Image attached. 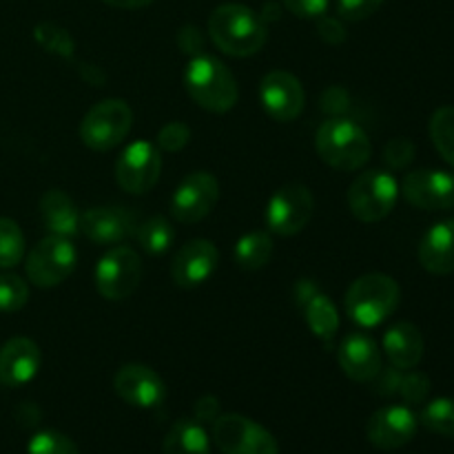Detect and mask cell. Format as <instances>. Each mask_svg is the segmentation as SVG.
Here are the masks:
<instances>
[{"instance_id": "4dcf8cb0", "label": "cell", "mask_w": 454, "mask_h": 454, "mask_svg": "<svg viewBox=\"0 0 454 454\" xmlns=\"http://www.w3.org/2000/svg\"><path fill=\"white\" fill-rule=\"evenodd\" d=\"M25 257V235L9 217H0V269H13Z\"/></svg>"}, {"instance_id": "603a6c76", "label": "cell", "mask_w": 454, "mask_h": 454, "mask_svg": "<svg viewBox=\"0 0 454 454\" xmlns=\"http://www.w3.org/2000/svg\"><path fill=\"white\" fill-rule=\"evenodd\" d=\"M40 217L44 229L51 235L60 238H74L80 233V220L82 213L74 204V200L60 189H51L40 198Z\"/></svg>"}, {"instance_id": "30bf717a", "label": "cell", "mask_w": 454, "mask_h": 454, "mask_svg": "<svg viewBox=\"0 0 454 454\" xmlns=\"http://www.w3.org/2000/svg\"><path fill=\"white\" fill-rule=\"evenodd\" d=\"M315 213V198L304 184H286L270 198L266 208V226L270 233L291 238L309 226Z\"/></svg>"}, {"instance_id": "7402d4cb", "label": "cell", "mask_w": 454, "mask_h": 454, "mask_svg": "<svg viewBox=\"0 0 454 454\" xmlns=\"http://www.w3.org/2000/svg\"><path fill=\"white\" fill-rule=\"evenodd\" d=\"M384 350L390 366L399 371H412L424 359V335L412 322H399L386 331Z\"/></svg>"}, {"instance_id": "d6a6232c", "label": "cell", "mask_w": 454, "mask_h": 454, "mask_svg": "<svg viewBox=\"0 0 454 454\" xmlns=\"http://www.w3.org/2000/svg\"><path fill=\"white\" fill-rule=\"evenodd\" d=\"M29 301V286L18 275H0V313H16Z\"/></svg>"}, {"instance_id": "4fadbf2b", "label": "cell", "mask_w": 454, "mask_h": 454, "mask_svg": "<svg viewBox=\"0 0 454 454\" xmlns=\"http://www.w3.org/2000/svg\"><path fill=\"white\" fill-rule=\"evenodd\" d=\"M220 200V184L208 171H195L177 184L171 195V213L182 224L202 222Z\"/></svg>"}, {"instance_id": "ffe728a7", "label": "cell", "mask_w": 454, "mask_h": 454, "mask_svg": "<svg viewBox=\"0 0 454 454\" xmlns=\"http://www.w3.org/2000/svg\"><path fill=\"white\" fill-rule=\"evenodd\" d=\"M133 231V215L118 207L89 208L80 220V233L93 244L114 247L127 239Z\"/></svg>"}, {"instance_id": "d6986e66", "label": "cell", "mask_w": 454, "mask_h": 454, "mask_svg": "<svg viewBox=\"0 0 454 454\" xmlns=\"http://www.w3.org/2000/svg\"><path fill=\"white\" fill-rule=\"evenodd\" d=\"M43 355L29 337H13L0 348V384L9 388L25 386L38 375Z\"/></svg>"}, {"instance_id": "e0dca14e", "label": "cell", "mask_w": 454, "mask_h": 454, "mask_svg": "<svg viewBox=\"0 0 454 454\" xmlns=\"http://www.w3.org/2000/svg\"><path fill=\"white\" fill-rule=\"evenodd\" d=\"M220 264V251L211 239H191L173 257L171 278L180 288H195L207 282Z\"/></svg>"}, {"instance_id": "8d00e7d4", "label": "cell", "mask_w": 454, "mask_h": 454, "mask_svg": "<svg viewBox=\"0 0 454 454\" xmlns=\"http://www.w3.org/2000/svg\"><path fill=\"white\" fill-rule=\"evenodd\" d=\"M284 7L291 13H295L297 18H306V20H317L319 16H324L331 4V0H282Z\"/></svg>"}, {"instance_id": "74e56055", "label": "cell", "mask_w": 454, "mask_h": 454, "mask_svg": "<svg viewBox=\"0 0 454 454\" xmlns=\"http://www.w3.org/2000/svg\"><path fill=\"white\" fill-rule=\"evenodd\" d=\"M317 34L326 44H341L346 40V27L341 25L340 18H331L324 13L317 18Z\"/></svg>"}, {"instance_id": "6da1fadb", "label": "cell", "mask_w": 454, "mask_h": 454, "mask_svg": "<svg viewBox=\"0 0 454 454\" xmlns=\"http://www.w3.org/2000/svg\"><path fill=\"white\" fill-rule=\"evenodd\" d=\"M208 38L226 56L248 58L262 51L269 31H266L264 18L257 16L251 7L226 3L213 9L208 16Z\"/></svg>"}, {"instance_id": "4316f807", "label": "cell", "mask_w": 454, "mask_h": 454, "mask_svg": "<svg viewBox=\"0 0 454 454\" xmlns=\"http://www.w3.org/2000/svg\"><path fill=\"white\" fill-rule=\"evenodd\" d=\"M133 235H136L142 251H146L149 255H162V253H167L171 248L173 239H176L173 224L162 215L145 220L140 226H136Z\"/></svg>"}, {"instance_id": "ba28073f", "label": "cell", "mask_w": 454, "mask_h": 454, "mask_svg": "<svg viewBox=\"0 0 454 454\" xmlns=\"http://www.w3.org/2000/svg\"><path fill=\"white\" fill-rule=\"evenodd\" d=\"M142 262L129 247H114L96 266V288L105 300L122 301L140 286Z\"/></svg>"}, {"instance_id": "7c38bea8", "label": "cell", "mask_w": 454, "mask_h": 454, "mask_svg": "<svg viewBox=\"0 0 454 454\" xmlns=\"http://www.w3.org/2000/svg\"><path fill=\"white\" fill-rule=\"evenodd\" d=\"M399 195L421 211L454 208V176L442 168H417L399 184Z\"/></svg>"}, {"instance_id": "44dd1931", "label": "cell", "mask_w": 454, "mask_h": 454, "mask_svg": "<svg viewBox=\"0 0 454 454\" xmlns=\"http://www.w3.org/2000/svg\"><path fill=\"white\" fill-rule=\"evenodd\" d=\"M419 264L433 275L454 273V217L426 231L419 242Z\"/></svg>"}, {"instance_id": "484cf974", "label": "cell", "mask_w": 454, "mask_h": 454, "mask_svg": "<svg viewBox=\"0 0 454 454\" xmlns=\"http://www.w3.org/2000/svg\"><path fill=\"white\" fill-rule=\"evenodd\" d=\"M273 238L266 231H253V233L239 238L235 244V262L244 270H260L273 257Z\"/></svg>"}, {"instance_id": "5b68a950", "label": "cell", "mask_w": 454, "mask_h": 454, "mask_svg": "<svg viewBox=\"0 0 454 454\" xmlns=\"http://www.w3.org/2000/svg\"><path fill=\"white\" fill-rule=\"evenodd\" d=\"M399 182L393 173L372 168V171L359 173L348 189V208L359 222L375 224L386 220L397 207Z\"/></svg>"}, {"instance_id": "7a4b0ae2", "label": "cell", "mask_w": 454, "mask_h": 454, "mask_svg": "<svg viewBox=\"0 0 454 454\" xmlns=\"http://www.w3.org/2000/svg\"><path fill=\"white\" fill-rule=\"evenodd\" d=\"M184 87L198 106L211 114H226L238 105L239 89L233 74L217 58L198 53L184 71Z\"/></svg>"}, {"instance_id": "d590c367", "label": "cell", "mask_w": 454, "mask_h": 454, "mask_svg": "<svg viewBox=\"0 0 454 454\" xmlns=\"http://www.w3.org/2000/svg\"><path fill=\"white\" fill-rule=\"evenodd\" d=\"M415 158V145L408 137H393L384 149V160L393 168H403Z\"/></svg>"}, {"instance_id": "2e32d148", "label": "cell", "mask_w": 454, "mask_h": 454, "mask_svg": "<svg viewBox=\"0 0 454 454\" xmlns=\"http://www.w3.org/2000/svg\"><path fill=\"white\" fill-rule=\"evenodd\" d=\"M114 388L122 402L136 408H155L167 397V386L153 368L127 364L114 377Z\"/></svg>"}, {"instance_id": "ac0fdd59", "label": "cell", "mask_w": 454, "mask_h": 454, "mask_svg": "<svg viewBox=\"0 0 454 454\" xmlns=\"http://www.w3.org/2000/svg\"><path fill=\"white\" fill-rule=\"evenodd\" d=\"M337 362H340L344 375L357 384H368L384 368L381 366L380 346L375 344L372 337L359 331L350 333L341 340L340 348H337Z\"/></svg>"}, {"instance_id": "8fae6325", "label": "cell", "mask_w": 454, "mask_h": 454, "mask_svg": "<svg viewBox=\"0 0 454 454\" xmlns=\"http://www.w3.org/2000/svg\"><path fill=\"white\" fill-rule=\"evenodd\" d=\"M162 171V155L151 142L140 140L129 145L115 162V180L120 189L131 195L149 193L160 180Z\"/></svg>"}, {"instance_id": "cb8c5ba5", "label": "cell", "mask_w": 454, "mask_h": 454, "mask_svg": "<svg viewBox=\"0 0 454 454\" xmlns=\"http://www.w3.org/2000/svg\"><path fill=\"white\" fill-rule=\"evenodd\" d=\"M162 454H211L207 430L195 419H180L164 437Z\"/></svg>"}, {"instance_id": "ab89813d", "label": "cell", "mask_w": 454, "mask_h": 454, "mask_svg": "<svg viewBox=\"0 0 454 454\" xmlns=\"http://www.w3.org/2000/svg\"><path fill=\"white\" fill-rule=\"evenodd\" d=\"M102 3L115 9H142V7H149L153 0H102Z\"/></svg>"}, {"instance_id": "836d02e7", "label": "cell", "mask_w": 454, "mask_h": 454, "mask_svg": "<svg viewBox=\"0 0 454 454\" xmlns=\"http://www.w3.org/2000/svg\"><path fill=\"white\" fill-rule=\"evenodd\" d=\"M386 0H337V16L346 22H362L375 16Z\"/></svg>"}, {"instance_id": "9c48e42d", "label": "cell", "mask_w": 454, "mask_h": 454, "mask_svg": "<svg viewBox=\"0 0 454 454\" xmlns=\"http://www.w3.org/2000/svg\"><path fill=\"white\" fill-rule=\"evenodd\" d=\"M213 439L222 454H279V443L264 426L242 415H220L213 421Z\"/></svg>"}, {"instance_id": "d4e9b609", "label": "cell", "mask_w": 454, "mask_h": 454, "mask_svg": "<svg viewBox=\"0 0 454 454\" xmlns=\"http://www.w3.org/2000/svg\"><path fill=\"white\" fill-rule=\"evenodd\" d=\"M304 313L310 333L326 346L331 344L337 328H340V315H337L335 304L326 295H322V293H313L309 301H306Z\"/></svg>"}, {"instance_id": "3957f363", "label": "cell", "mask_w": 454, "mask_h": 454, "mask_svg": "<svg viewBox=\"0 0 454 454\" xmlns=\"http://www.w3.org/2000/svg\"><path fill=\"white\" fill-rule=\"evenodd\" d=\"M315 149L337 171H359L372 153L368 133L348 118H328L319 124Z\"/></svg>"}, {"instance_id": "8992f818", "label": "cell", "mask_w": 454, "mask_h": 454, "mask_svg": "<svg viewBox=\"0 0 454 454\" xmlns=\"http://www.w3.org/2000/svg\"><path fill=\"white\" fill-rule=\"evenodd\" d=\"M131 127V106L118 98H109L87 111L80 122V140L91 151H111L124 142Z\"/></svg>"}, {"instance_id": "52a82bcc", "label": "cell", "mask_w": 454, "mask_h": 454, "mask_svg": "<svg viewBox=\"0 0 454 454\" xmlns=\"http://www.w3.org/2000/svg\"><path fill=\"white\" fill-rule=\"evenodd\" d=\"M78 264V253L69 238L49 235L40 239L27 255V279L38 288H53L65 282Z\"/></svg>"}, {"instance_id": "f1b7e54d", "label": "cell", "mask_w": 454, "mask_h": 454, "mask_svg": "<svg viewBox=\"0 0 454 454\" xmlns=\"http://www.w3.org/2000/svg\"><path fill=\"white\" fill-rule=\"evenodd\" d=\"M34 38L40 47L47 53L58 58H65V60H71L75 53V40L65 27L56 25V22H40L34 29Z\"/></svg>"}, {"instance_id": "f35d334b", "label": "cell", "mask_w": 454, "mask_h": 454, "mask_svg": "<svg viewBox=\"0 0 454 454\" xmlns=\"http://www.w3.org/2000/svg\"><path fill=\"white\" fill-rule=\"evenodd\" d=\"M217 417H220V402L213 395H207V397H202L195 403V421H200V424H213Z\"/></svg>"}, {"instance_id": "e575fe53", "label": "cell", "mask_w": 454, "mask_h": 454, "mask_svg": "<svg viewBox=\"0 0 454 454\" xmlns=\"http://www.w3.org/2000/svg\"><path fill=\"white\" fill-rule=\"evenodd\" d=\"M191 140V129L184 122H168L158 133V149L167 153H177L184 149Z\"/></svg>"}, {"instance_id": "9a60e30c", "label": "cell", "mask_w": 454, "mask_h": 454, "mask_svg": "<svg viewBox=\"0 0 454 454\" xmlns=\"http://www.w3.org/2000/svg\"><path fill=\"white\" fill-rule=\"evenodd\" d=\"M419 417L408 406L380 408L366 424V437L380 450H397L415 439Z\"/></svg>"}, {"instance_id": "60d3db41", "label": "cell", "mask_w": 454, "mask_h": 454, "mask_svg": "<svg viewBox=\"0 0 454 454\" xmlns=\"http://www.w3.org/2000/svg\"><path fill=\"white\" fill-rule=\"evenodd\" d=\"M80 75H82L84 80H89V82L93 84V87H98V84H102V80H105V75L100 74V69H98L96 65H80Z\"/></svg>"}, {"instance_id": "f546056e", "label": "cell", "mask_w": 454, "mask_h": 454, "mask_svg": "<svg viewBox=\"0 0 454 454\" xmlns=\"http://www.w3.org/2000/svg\"><path fill=\"white\" fill-rule=\"evenodd\" d=\"M419 424L430 433L454 439V397H439L426 403Z\"/></svg>"}, {"instance_id": "1f68e13d", "label": "cell", "mask_w": 454, "mask_h": 454, "mask_svg": "<svg viewBox=\"0 0 454 454\" xmlns=\"http://www.w3.org/2000/svg\"><path fill=\"white\" fill-rule=\"evenodd\" d=\"M29 454H80L78 446L71 442L67 434L58 433V430H43V433H35L29 439V446H27Z\"/></svg>"}, {"instance_id": "277c9868", "label": "cell", "mask_w": 454, "mask_h": 454, "mask_svg": "<svg viewBox=\"0 0 454 454\" xmlns=\"http://www.w3.org/2000/svg\"><path fill=\"white\" fill-rule=\"evenodd\" d=\"M399 301L402 291L390 275L368 273L355 279L346 291V313L359 326L375 328L399 309Z\"/></svg>"}, {"instance_id": "5bb4252c", "label": "cell", "mask_w": 454, "mask_h": 454, "mask_svg": "<svg viewBox=\"0 0 454 454\" xmlns=\"http://www.w3.org/2000/svg\"><path fill=\"white\" fill-rule=\"evenodd\" d=\"M260 100L266 114L278 122H293L304 111V87L293 74L269 71L260 82Z\"/></svg>"}, {"instance_id": "83f0119b", "label": "cell", "mask_w": 454, "mask_h": 454, "mask_svg": "<svg viewBox=\"0 0 454 454\" xmlns=\"http://www.w3.org/2000/svg\"><path fill=\"white\" fill-rule=\"evenodd\" d=\"M430 140L443 160L454 168V105L439 106L428 122Z\"/></svg>"}]
</instances>
